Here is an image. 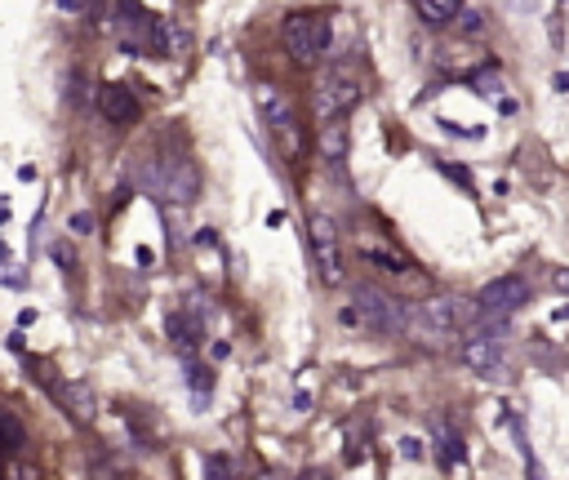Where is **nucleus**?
Instances as JSON below:
<instances>
[{"label":"nucleus","instance_id":"f257e3e1","mask_svg":"<svg viewBox=\"0 0 569 480\" xmlns=\"http://www.w3.org/2000/svg\"><path fill=\"white\" fill-rule=\"evenodd\" d=\"M476 316H480V311H476L471 298L445 293V298H427V302L409 307V324H405V333H413V338H422V342H445V338L462 333Z\"/></svg>","mask_w":569,"mask_h":480},{"label":"nucleus","instance_id":"f03ea898","mask_svg":"<svg viewBox=\"0 0 569 480\" xmlns=\"http://www.w3.org/2000/svg\"><path fill=\"white\" fill-rule=\"evenodd\" d=\"M342 320H347V324H360V329H373V333H405L409 307L396 302L391 293L373 289V284H356L351 307L342 311Z\"/></svg>","mask_w":569,"mask_h":480},{"label":"nucleus","instance_id":"7ed1b4c3","mask_svg":"<svg viewBox=\"0 0 569 480\" xmlns=\"http://www.w3.org/2000/svg\"><path fill=\"white\" fill-rule=\"evenodd\" d=\"M147 187L169 204H191L200 196V169L187 156H160L147 160Z\"/></svg>","mask_w":569,"mask_h":480},{"label":"nucleus","instance_id":"20e7f679","mask_svg":"<svg viewBox=\"0 0 569 480\" xmlns=\"http://www.w3.org/2000/svg\"><path fill=\"white\" fill-rule=\"evenodd\" d=\"M462 364L485 373V378H498L507 364V320L480 316V329H471L462 342Z\"/></svg>","mask_w":569,"mask_h":480},{"label":"nucleus","instance_id":"39448f33","mask_svg":"<svg viewBox=\"0 0 569 480\" xmlns=\"http://www.w3.org/2000/svg\"><path fill=\"white\" fill-rule=\"evenodd\" d=\"M307 249H311L320 284H342V236H338V222L329 213L307 218Z\"/></svg>","mask_w":569,"mask_h":480},{"label":"nucleus","instance_id":"423d86ee","mask_svg":"<svg viewBox=\"0 0 569 480\" xmlns=\"http://www.w3.org/2000/svg\"><path fill=\"white\" fill-rule=\"evenodd\" d=\"M356 102H360V80H356L347 67H329V71L320 76L316 93H311V107H316V116H320L325 124H329V120H342Z\"/></svg>","mask_w":569,"mask_h":480},{"label":"nucleus","instance_id":"0eeeda50","mask_svg":"<svg viewBox=\"0 0 569 480\" xmlns=\"http://www.w3.org/2000/svg\"><path fill=\"white\" fill-rule=\"evenodd\" d=\"M284 49L293 62H316L329 49V18L320 13H289L284 18Z\"/></svg>","mask_w":569,"mask_h":480},{"label":"nucleus","instance_id":"6e6552de","mask_svg":"<svg viewBox=\"0 0 569 480\" xmlns=\"http://www.w3.org/2000/svg\"><path fill=\"white\" fill-rule=\"evenodd\" d=\"M529 302V280L525 276H498L476 293V311L489 320H507L516 307Z\"/></svg>","mask_w":569,"mask_h":480},{"label":"nucleus","instance_id":"1a4fd4ad","mask_svg":"<svg viewBox=\"0 0 569 480\" xmlns=\"http://www.w3.org/2000/svg\"><path fill=\"white\" fill-rule=\"evenodd\" d=\"M44 387H49V396L58 400V409H62L67 418H76L80 427H93L98 400H93V391H89L80 378H44Z\"/></svg>","mask_w":569,"mask_h":480},{"label":"nucleus","instance_id":"9d476101","mask_svg":"<svg viewBox=\"0 0 569 480\" xmlns=\"http://www.w3.org/2000/svg\"><path fill=\"white\" fill-rule=\"evenodd\" d=\"M116 18H120V22H111V31L120 36V44H124L129 53L156 49V18H151V13H142L138 4H116Z\"/></svg>","mask_w":569,"mask_h":480},{"label":"nucleus","instance_id":"9b49d317","mask_svg":"<svg viewBox=\"0 0 569 480\" xmlns=\"http://www.w3.org/2000/svg\"><path fill=\"white\" fill-rule=\"evenodd\" d=\"M253 102H258L262 120H267L276 133H280V129H289V124H298V120H293V102H289V93H284L280 84L258 80V84H253Z\"/></svg>","mask_w":569,"mask_h":480},{"label":"nucleus","instance_id":"f8f14e48","mask_svg":"<svg viewBox=\"0 0 569 480\" xmlns=\"http://www.w3.org/2000/svg\"><path fill=\"white\" fill-rule=\"evenodd\" d=\"M98 111L111 120V124H133L142 116L138 107V93L129 84H98Z\"/></svg>","mask_w":569,"mask_h":480},{"label":"nucleus","instance_id":"ddd939ff","mask_svg":"<svg viewBox=\"0 0 569 480\" xmlns=\"http://www.w3.org/2000/svg\"><path fill=\"white\" fill-rule=\"evenodd\" d=\"M360 258L373 262L378 271H391V276H409V271H413V262H409L396 244H382V240H369V236L360 240Z\"/></svg>","mask_w":569,"mask_h":480},{"label":"nucleus","instance_id":"4468645a","mask_svg":"<svg viewBox=\"0 0 569 480\" xmlns=\"http://www.w3.org/2000/svg\"><path fill=\"white\" fill-rule=\"evenodd\" d=\"M164 333L173 338V347L178 351H196V342H200V320H196V311H187V307H178V311H169V320H164Z\"/></svg>","mask_w":569,"mask_h":480},{"label":"nucleus","instance_id":"2eb2a0df","mask_svg":"<svg viewBox=\"0 0 569 480\" xmlns=\"http://www.w3.org/2000/svg\"><path fill=\"white\" fill-rule=\"evenodd\" d=\"M187 49H191L187 27H182V22H169V18H156V53H164V58H187Z\"/></svg>","mask_w":569,"mask_h":480},{"label":"nucleus","instance_id":"dca6fc26","mask_svg":"<svg viewBox=\"0 0 569 480\" xmlns=\"http://www.w3.org/2000/svg\"><path fill=\"white\" fill-rule=\"evenodd\" d=\"M320 156L333 160V164H342V156H347V124L342 120L320 124Z\"/></svg>","mask_w":569,"mask_h":480},{"label":"nucleus","instance_id":"f3484780","mask_svg":"<svg viewBox=\"0 0 569 480\" xmlns=\"http://www.w3.org/2000/svg\"><path fill=\"white\" fill-rule=\"evenodd\" d=\"M0 449H9V458H18V449H27V427L9 409H0Z\"/></svg>","mask_w":569,"mask_h":480},{"label":"nucleus","instance_id":"a211bd4d","mask_svg":"<svg viewBox=\"0 0 569 480\" xmlns=\"http://www.w3.org/2000/svg\"><path fill=\"white\" fill-rule=\"evenodd\" d=\"M413 9H418V18H422L427 27H449L462 4H453V0H418Z\"/></svg>","mask_w":569,"mask_h":480},{"label":"nucleus","instance_id":"6ab92c4d","mask_svg":"<svg viewBox=\"0 0 569 480\" xmlns=\"http://www.w3.org/2000/svg\"><path fill=\"white\" fill-rule=\"evenodd\" d=\"M436 440H440V462L445 467H453V462H462V440L445 427V422H436Z\"/></svg>","mask_w":569,"mask_h":480},{"label":"nucleus","instance_id":"aec40b11","mask_svg":"<svg viewBox=\"0 0 569 480\" xmlns=\"http://www.w3.org/2000/svg\"><path fill=\"white\" fill-rule=\"evenodd\" d=\"M0 480H44V471L36 462H27V458H9L0 467Z\"/></svg>","mask_w":569,"mask_h":480},{"label":"nucleus","instance_id":"412c9836","mask_svg":"<svg viewBox=\"0 0 569 480\" xmlns=\"http://www.w3.org/2000/svg\"><path fill=\"white\" fill-rule=\"evenodd\" d=\"M204 480H236V471H231V462L222 453H209L204 458Z\"/></svg>","mask_w":569,"mask_h":480},{"label":"nucleus","instance_id":"4be33fe9","mask_svg":"<svg viewBox=\"0 0 569 480\" xmlns=\"http://www.w3.org/2000/svg\"><path fill=\"white\" fill-rule=\"evenodd\" d=\"M187 382H191V391H196V396H204V391H209V373H204L196 360H187Z\"/></svg>","mask_w":569,"mask_h":480},{"label":"nucleus","instance_id":"5701e85b","mask_svg":"<svg viewBox=\"0 0 569 480\" xmlns=\"http://www.w3.org/2000/svg\"><path fill=\"white\" fill-rule=\"evenodd\" d=\"M89 480H120V467H111V462L93 458V462H89Z\"/></svg>","mask_w":569,"mask_h":480},{"label":"nucleus","instance_id":"b1692460","mask_svg":"<svg viewBox=\"0 0 569 480\" xmlns=\"http://www.w3.org/2000/svg\"><path fill=\"white\" fill-rule=\"evenodd\" d=\"M458 18H462L467 31H480V27H485V13H480V9H458Z\"/></svg>","mask_w":569,"mask_h":480},{"label":"nucleus","instance_id":"393cba45","mask_svg":"<svg viewBox=\"0 0 569 480\" xmlns=\"http://www.w3.org/2000/svg\"><path fill=\"white\" fill-rule=\"evenodd\" d=\"M58 9H62V13H93V4H80V0H62Z\"/></svg>","mask_w":569,"mask_h":480},{"label":"nucleus","instance_id":"a878e982","mask_svg":"<svg viewBox=\"0 0 569 480\" xmlns=\"http://www.w3.org/2000/svg\"><path fill=\"white\" fill-rule=\"evenodd\" d=\"M551 284H556L560 293H569V267H565V271H556V276H551Z\"/></svg>","mask_w":569,"mask_h":480},{"label":"nucleus","instance_id":"bb28decb","mask_svg":"<svg viewBox=\"0 0 569 480\" xmlns=\"http://www.w3.org/2000/svg\"><path fill=\"white\" fill-rule=\"evenodd\" d=\"M71 227H76V231H89V227H93V218H89V213H76V218H71Z\"/></svg>","mask_w":569,"mask_h":480},{"label":"nucleus","instance_id":"cd10ccee","mask_svg":"<svg viewBox=\"0 0 569 480\" xmlns=\"http://www.w3.org/2000/svg\"><path fill=\"white\" fill-rule=\"evenodd\" d=\"M298 480H329V476H325V471H302Z\"/></svg>","mask_w":569,"mask_h":480}]
</instances>
